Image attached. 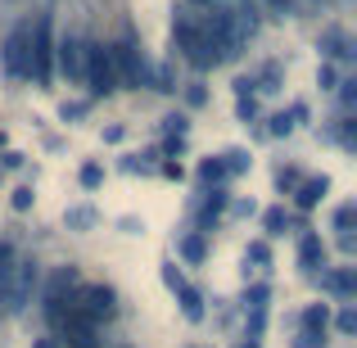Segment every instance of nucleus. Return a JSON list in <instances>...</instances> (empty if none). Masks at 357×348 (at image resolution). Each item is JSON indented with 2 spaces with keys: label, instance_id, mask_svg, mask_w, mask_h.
Wrapping results in <instances>:
<instances>
[{
  "label": "nucleus",
  "instance_id": "9d476101",
  "mask_svg": "<svg viewBox=\"0 0 357 348\" xmlns=\"http://www.w3.org/2000/svg\"><path fill=\"white\" fill-rule=\"evenodd\" d=\"M312 280H317V289H321V294L340 298V303H349L353 289H357V271L349 267V262H344V267H321Z\"/></svg>",
  "mask_w": 357,
  "mask_h": 348
},
{
  "label": "nucleus",
  "instance_id": "7c9ffc66",
  "mask_svg": "<svg viewBox=\"0 0 357 348\" xmlns=\"http://www.w3.org/2000/svg\"><path fill=\"white\" fill-rule=\"evenodd\" d=\"M14 267H18V253H14V244H9V240H0V285H9Z\"/></svg>",
  "mask_w": 357,
  "mask_h": 348
},
{
  "label": "nucleus",
  "instance_id": "393cba45",
  "mask_svg": "<svg viewBox=\"0 0 357 348\" xmlns=\"http://www.w3.org/2000/svg\"><path fill=\"white\" fill-rule=\"evenodd\" d=\"M158 276H163V285L172 289V294H176V289H185V285H190V280H185V271L176 267V258H163V267H158Z\"/></svg>",
  "mask_w": 357,
  "mask_h": 348
},
{
  "label": "nucleus",
  "instance_id": "9b49d317",
  "mask_svg": "<svg viewBox=\"0 0 357 348\" xmlns=\"http://www.w3.org/2000/svg\"><path fill=\"white\" fill-rule=\"evenodd\" d=\"M298 267H303L307 276H317L321 267H331V244H326L317 231H303V235H298Z\"/></svg>",
  "mask_w": 357,
  "mask_h": 348
},
{
  "label": "nucleus",
  "instance_id": "864d4df0",
  "mask_svg": "<svg viewBox=\"0 0 357 348\" xmlns=\"http://www.w3.org/2000/svg\"><path fill=\"white\" fill-rule=\"evenodd\" d=\"M0 176H5V172H0Z\"/></svg>",
  "mask_w": 357,
  "mask_h": 348
},
{
  "label": "nucleus",
  "instance_id": "cd10ccee",
  "mask_svg": "<svg viewBox=\"0 0 357 348\" xmlns=\"http://www.w3.org/2000/svg\"><path fill=\"white\" fill-rule=\"evenodd\" d=\"M163 131H167L172 140H185V131H190V114H185V109L167 114V118H163Z\"/></svg>",
  "mask_w": 357,
  "mask_h": 348
},
{
  "label": "nucleus",
  "instance_id": "bb28decb",
  "mask_svg": "<svg viewBox=\"0 0 357 348\" xmlns=\"http://www.w3.org/2000/svg\"><path fill=\"white\" fill-rule=\"evenodd\" d=\"M331 321H335V331H340V335H357V308L353 303H340V312H331Z\"/></svg>",
  "mask_w": 357,
  "mask_h": 348
},
{
  "label": "nucleus",
  "instance_id": "4c0bfd02",
  "mask_svg": "<svg viewBox=\"0 0 357 348\" xmlns=\"http://www.w3.org/2000/svg\"><path fill=\"white\" fill-rule=\"evenodd\" d=\"M317 86H321V91H335V86H340V68L321 59V68H317Z\"/></svg>",
  "mask_w": 357,
  "mask_h": 348
},
{
  "label": "nucleus",
  "instance_id": "1a4fd4ad",
  "mask_svg": "<svg viewBox=\"0 0 357 348\" xmlns=\"http://www.w3.org/2000/svg\"><path fill=\"white\" fill-rule=\"evenodd\" d=\"M0 63H5V73L14 82H27V77H32V63H27V23L14 27V32L0 41Z\"/></svg>",
  "mask_w": 357,
  "mask_h": 348
},
{
  "label": "nucleus",
  "instance_id": "603ef678",
  "mask_svg": "<svg viewBox=\"0 0 357 348\" xmlns=\"http://www.w3.org/2000/svg\"><path fill=\"white\" fill-rule=\"evenodd\" d=\"M185 5H208V0H185Z\"/></svg>",
  "mask_w": 357,
  "mask_h": 348
},
{
  "label": "nucleus",
  "instance_id": "dca6fc26",
  "mask_svg": "<svg viewBox=\"0 0 357 348\" xmlns=\"http://www.w3.org/2000/svg\"><path fill=\"white\" fill-rule=\"evenodd\" d=\"M176 298H181V317H185V321H190V326H199L204 317H208V303H204V294H199V289H195V285L176 289Z\"/></svg>",
  "mask_w": 357,
  "mask_h": 348
},
{
  "label": "nucleus",
  "instance_id": "37998d69",
  "mask_svg": "<svg viewBox=\"0 0 357 348\" xmlns=\"http://www.w3.org/2000/svg\"><path fill=\"white\" fill-rule=\"evenodd\" d=\"M285 114H289V118H294V127H298V122H307V118H312V109H307V105H303V100H294V105H289V109H285Z\"/></svg>",
  "mask_w": 357,
  "mask_h": 348
},
{
  "label": "nucleus",
  "instance_id": "4468645a",
  "mask_svg": "<svg viewBox=\"0 0 357 348\" xmlns=\"http://www.w3.org/2000/svg\"><path fill=\"white\" fill-rule=\"evenodd\" d=\"M317 50L326 54V63H331V59H349V54H353V41H349V32H344V27H326V32L317 36Z\"/></svg>",
  "mask_w": 357,
  "mask_h": 348
},
{
  "label": "nucleus",
  "instance_id": "423d86ee",
  "mask_svg": "<svg viewBox=\"0 0 357 348\" xmlns=\"http://www.w3.org/2000/svg\"><path fill=\"white\" fill-rule=\"evenodd\" d=\"M36 294H41V262L18 258L14 276H9V289H5V312H9V317L27 312V303H32Z\"/></svg>",
  "mask_w": 357,
  "mask_h": 348
},
{
  "label": "nucleus",
  "instance_id": "f257e3e1",
  "mask_svg": "<svg viewBox=\"0 0 357 348\" xmlns=\"http://www.w3.org/2000/svg\"><path fill=\"white\" fill-rule=\"evenodd\" d=\"M63 308L77 312L86 326H96V331H100L105 321H114V317H118V289L105 285V280H82V285L63 298Z\"/></svg>",
  "mask_w": 357,
  "mask_h": 348
},
{
  "label": "nucleus",
  "instance_id": "f3484780",
  "mask_svg": "<svg viewBox=\"0 0 357 348\" xmlns=\"http://www.w3.org/2000/svg\"><path fill=\"white\" fill-rule=\"evenodd\" d=\"M195 172H199V181L208 186V190H218V186H227V181H231V176H227V167H222V158H218V154L199 158V167H195Z\"/></svg>",
  "mask_w": 357,
  "mask_h": 348
},
{
  "label": "nucleus",
  "instance_id": "a19ab883",
  "mask_svg": "<svg viewBox=\"0 0 357 348\" xmlns=\"http://www.w3.org/2000/svg\"><path fill=\"white\" fill-rule=\"evenodd\" d=\"M23 163H27L23 149H5V154H0V172H14V167H23Z\"/></svg>",
  "mask_w": 357,
  "mask_h": 348
},
{
  "label": "nucleus",
  "instance_id": "aec40b11",
  "mask_svg": "<svg viewBox=\"0 0 357 348\" xmlns=\"http://www.w3.org/2000/svg\"><path fill=\"white\" fill-rule=\"evenodd\" d=\"M176 253H181L190 267H199L204 258H208V240L204 235H181V244H176Z\"/></svg>",
  "mask_w": 357,
  "mask_h": 348
},
{
  "label": "nucleus",
  "instance_id": "39448f33",
  "mask_svg": "<svg viewBox=\"0 0 357 348\" xmlns=\"http://www.w3.org/2000/svg\"><path fill=\"white\" fill-rule=\"evenodd\" d=\"M82 86L91 91V100H105L118 91V73H114V54L105 41H86V73H82Z\"/></svg>",
  "mask_w": 357,
  "mask_h": 348
},
{
  "label": "nucleus",
  "instance_id": "8fccbe9b",
  "mask_svg": "<svg viewBox=\"0 0 357 348\" xmlns=\"http://www.w3.org/2000/svg\"><path fill=\"white\" fill-rule=\"evenodd\" d=\"M267 5H271V9H289V5H294V0H267Z\"/></svg>",
  "mask_w": 357,
  "mask_h": 348
},
{
  "label": "nucleus",
  "instance_id": "72a5a7b5",
  "mask_svg": "<svg viewBox=\"0 0 357 348\" xmlns=\"http://www.w3.org/2000/svg\"><path fill=\"white\" fill-rule=\"evenodd\" d=\"M353 222H357V204H340V209H335V231L353 235Z\"/></svg>",
  "mask_w": 357,
  "mask_h": 348
},
{
  "label": "nucleus",
  "instance_id": "de8ad7c7",
  "mask_svg": "<svg viewBox=\"0 0 357 348\" xmlns=\"http://www.w3.org/2000/svg\"><path fill=\"white\" fill-rule=\"evenodd\" d=\"M122 136H127V127H122V122H114V127H105V145H118Z\"/></svg>",
  "mask_w": 357,
  "mask_h": 348
},
{
  "label": "nucleus",
  "instance_id": "412c9836",
  "mask_svg": "<svg viewBox=\"0 0 357 348\" xmlns=\"http://www.w3.org/2000/svg\"><path fill=\"white\" fill-rule=\"evenodd\" d=\"M253 267H271V244L267 240H249V249H244V280H249Z\"/></svg>",
  "mask_w": 357,
  "mask_h": 348
},
{
  "label": "nucleus",
  "instance_id": "20e7f679",
  "mask_svg": "<svg viewBox=\"0 0 357 348\" xmlns=\"http://www.w3.org/2000/svg\"><path fill=\"white\" fill-rule=\"evenodd\" d=\"M109 54H114L118 91H122V86L140 91V86H149V82H154V59H149V54L140 50V41H136V36H122L118 45H109Z\"/></svg>",
  "mask_w": 357,
  "mask_h": 348
},
{
  "label": "nucleus",
  "instance_id": "09e8293b",
  "mask_svg": "<svg viewBox=\"0 0 357 348\" xmlns=\"http://www.w3.org/2000/svg\"><path fill=\"white\" fill-rule=\"evenodd\" d=\"M32 348H63V344L54 340V335H41V340H32Z\"/></svg>",
  "mask_w": 357,
  "mask_h": 348
},
{
  "label": "nucleus",
  "instance_id": "0eeeda50",
  "mask_svg": "<svg viewBox=\"0 0 357 348\" xmlns=\"http://www.w3.org/2000/svg\"><path fill=\"white\" fill-rule=\"evenodd\" d=\"M54 73L73 86H82V73H86V36H59L54 41Z\"/></svg>",
  "mask_w": 357,
  "mask_h": 348
},
{
  "label": "nucleus",
  "instance_id": "2eb2a0df",
  "mask_svg": "<svg viewBox=\"0 0 357 348\" xmlns=\"http://www.w3.org/2000/svg\"><path fill=\"white\" fill-rule=\"evenodd\" d=\"M298 331L303 335H326L331 331V303H307L298 312Z\"/></svg>",
  "mask_w": 357,
  "mask_h": 348
},
{
  "label": "nucleus",
  "instance_id": "a211bd4d",
  "mask_svg": "<svg viewBox=\"0 0 357 348\" xmlns=\"http://www.w3.org/2000/svg\"><path fill=\"white\" fill-rule=\"evenodd\" d=\"M222 167H227V176H240V172H249V167H253V154H249V149H244V145H231V149H222Z\"/></svg>",
  "mask_w": 357,
  "mask_h": 348
},
{
  "label": "nucleus",
  "instance_id": "5701e85b",
  "mask_svg": "<svg viewBox=\"0 0 357 348\" xmlns=\"http://www.w3.org/2000/svg\"><path fill=\"white\" fill-rule=\"evenodd\" d=\"M335 96H340V118H353V109H357V77H340Z\"/></svg>",
  "mask_w": 357,
  "mask_h": 348
},
{
  "label": "nucleus",
  "instance_id": "a18cd8bd",
  "mask_svg": "<svg viewBox=\"0 0 357 348\" xmlns=\"http://www.w3.org/2000/svg\"><path fill=\"white\" fill-rule=\"evenodd\" d=\"M158 172H163L167 181H185V167L181 163H158Z\"/></svg>",
  "mask_w": 357,
  "mask_h": 348
},
{
  "label": "nucleus",
  "instance_id": "49530a36",
  "mask_svg": "<svg viewBox=\"0 0 357 348\" xmlns=\"http://www.w3.org/2000/svg\"><path fill=\"white\" fill-rule=\"evenodd\" d=\"M253 91H258V86H253V77H236V100H249Z\"/></svg>",
  "mask_w": 357,
  "mask_h": 348
},
{
  "label": "nucleus",
  "instance_id": "79ce46f5",
  "mask_svg": "<svg viewBox=\"0 0 357 348\" xmlns=\"http://www.w3.org/2000/svg\"><path fill=\"white\" fill-rule=\"evenodd\" d=\"M227 209L236 213V218H258V204H253V199H231Z\"/></svg>",
  "mask_w": 357,
  "mask_h": 348
},
{
  "label": "nucleus",
  "instance_id": "c03bdc74",
  "mask_svg": "<svg viewBox=\"0 0 357 348\" xmlns=\"http://www.w3.org/2000/svg\"><path fill=\"white\" fill-rule=\"evenodd\" d=\"M294 348H326V335H303V331H298Z\"/></svg>",
  "mask_w": 357,
  "mask_h": 348
},
{
  "label": "nucleus",
  "instance_id": "58836bf2",
  "mask_svg": "<svg viewBox=\"0 0 357 348\" xmlns=\"http://www.w3.org/2000/svg\"><path fill=\"white\" fill-rule=\"evenodd\" d=\"M9 204H14V213H27L36 204V190H32V186H18V190L9 195Z\"/></svg>",
  "mask_w": 357,
  "mask_h": 348
},
{
  "label": "nucleus",
  "instance_id": "6e6552de",
  "mask_svg": "<svg viewBox=\"0 0 357 348\" xmlns=\"http://www.w3.org/2000/svg\"><path fill=\"white\" fill-rule=\"evenodd\" d=\"M77 285H82L77 267H54L50 276L41 280V294H36V298H41V312H45V317H50V312H59V308H63V298H68Z\"/></svg>",
  "mask_w": 357,
  "mask_h": 348
},
{
  "label": "nucleus",
  "instance_id": "473e14b6",
  "mask_svg": "<svg viewBox=\"0 0 357 348\" xmlns=\"http://www.w3.org/2000/svg\"><path fill=\"white\" fill-rule=\"evenodd\" d=\"M86 114H91V100H63V105H59V118L63 122H82Z\"/></svg>",
  "mask_w": 357,
  "mask_h": 348
},
{
  "label": "nucleus",
  "instance_id": "ddd939ff",
  "mask_svg": "<svg viewBox=\"0 0 357 348\" xmlns=\"http://www.w3.org/2000/svg\"><path fill=\"white\" fill-rule=\"evenodd\" d=\"M262 231H267V240H276V235H285V231H307V222L294 218V213H285V209H262Z\"/></svg>",
  "mask_w": 357,
  "mask_h": 348
},
{
  "label": "nucleus",
  "instance_id": "a878e982",
  "mask_svg": "<svg viewBox=\"0 0 357 348\" xmlns=\"http://www.w3.org/2000/svg\"><path fill=\"white\" fill-rule=\"evenodd\" d=\"M149 91H163V96H172V91H176L172 63H154V82H149Z\"/></svg>",
  "mask_w": 357,
  "mask_h": 348
},
{
  "label": "nucleus",
  "instance_id": "c756f323",
  "mask_svg": "<svg viewBox=\"0 0 357 348\" xmlns=\"http://www.w3.org/2000/svg\"><path fill=\"white\" fill-rule=\"evenodd\" d=\"M289 131H294V118H289L285 109H280V114H271V118H267L262 136H276V140H280V136H289Z\"/></svg>",
  "mask_w": 357,
  "mask_h": 348
},
{
  "label": "nucleus",
  "instance_id": "7ed1b4c3",
  "mask_svg": "<svg viewBox=\"0 0 357 348\" xmlns=\"http://www.w3.org/2000/svg\"><path fill=\"white\" fill-rule=\"evenodd\" d=\"M27 63H32V86H50L54 82V27L50 14H36L27 23Z\"/></svg>",
  "mask_w": 357,
  "mask_h": 348
},
{
  "label": "nucleus",
  "instance_id": "4be33fe9",
  "mask_svg": "<svg viewBox=\"0 0 357 348\" xmlns=\"http://www.w3.org/2000/svg\"><path fill=\"white\" fill-rule=\"evenodd\" d=\"M267 303H271V285H262V280L244 285V312H267Z\"/></svg>",
  "mask_w": 357,
  "mask_h": 348
},
{
  "label": "nucleus",
  "instance_id": "e433bc0d",
  "mask_svg": "<svg viewBox=\"0 0 357 348\" xmlns=\"http://www.w3.org/2000/svg\"><path fill=\"white\" fill-rule=\"evenodd\" d=\"M236 118L244 122V127H249V122H262V109H258V100H236Z\"/></svg>",
  "mask_w": 357,
  "mask_h": 348
},
{
  "label": "nucleus",
  "instance_id": "3c124183",
  "mask_svg": "<svg viewBox=\"0 0 357 348\" xmlns=\"http://www.w3.org/2000/svg\"><path fill=\"white\" fill-rule=\"evenodd\" d=\"M240 348H262V340H240Z\"/></svg>",
  "mask_w": 357,
  "mask_h": 348
},
{
  "label": "nucleus",
  "instance_id": "f704fd0d",
  "mask_svg": "<svg viewBox=\"0 0 357 348\" xmlns=\"http://www.w3.org/2000/svg\"><path fill=\"white\" fill-rule=\"evenodd\" d=\"M298 181H303V172H298V167H280V172H276V190L280 195H294Z\"/></svg>",
  "mask_w": 357,
  "mask_h": 348
},
{
  "label": "nucleus",
  "instance_id": "f03ea898",
  "mask_svg": "<svg viewBox=\"0 0 357 348\" xmlns=\"http://www.w3.org/2000/svg\"><path fill=\"white\" fill-rule=\"evenodd\" d=\"M172 45H176V54H181V59L190 63L195 73H208V68H218V63H222L218 45H213L208 36L199 32L195 14H176V23H172Z\"/></svg>",
  "mask_w": 357,
  "mask_h": 348
},
{
  "label": "nucleus",
  "instance_id": "2f4dec72",
  "mask_svg": "<svg viewBox=\"0 0 357 348\" xmlns=\"http://www.w3.org/2000/svg\"><path fill=\"white\" fill-rule=\"evenodd\" d=\"M253 86H258L262 96H271V91H280V63H267V68H262V77H253Z\"/></svg>",
  "mask_w": 357,
  "mask_h": 348
},
{
  "label": "nucleus",
  "instance_id": "c85d7f7f",
  "mask_svg": "<svg viewBox=\"0 0 357 348\" xmlns=\"http://www.w3.org/2000/svg\"><path fill=\"white\" fill-rule=\"evenodd\" d=\"M181 96H185V109H204V105H208V86H204L199 77H195V82H185V86H181Z\"/></svg>",
  "mask_w": 357,
  "mask_h": 348
},
{
  "label": "nucleus",
  "instance_id": "c9c22d12",
  "mask_svg": "<svg viewBox=\"0 0 357 348\" xmlns=\"http://www.w3.org/2000/svg\"><path fill=\"white\" fill-rule=\"evenodd\" d=\"M267 331V312H244V340H262Z\"/></svg>",
  "mask_w": 357,
  "mask_h": 348
},
{
  "label": "nucleus",
  "instance_id": "ea45409f",
  "mask_svg": "<svg viewBox=\"0 0 357 348\" xmlns=\"http://www.w3.org/2000/svg\"><path fill=\"white\" fill-rule=\"evenodd\" d=\"M118 231H122V235H145V218H136V213H122V218H118Z\"/></svg>",
  "mask_w": 357,
  "mask_h": 348
},
{
  "label": "nucleus",
  "instance_id": "b1692460",
  "mask_svg": "<svg viewBox=\"0 0 357 348\" xmlns=\"http://www.w3.org/2000/svg\"><path fill=\"white\" fill-rule=\"evenodd\" d=\"M77 186H82V190H100V186H105V163H96V158L82 163L77 167Z\"/></svg>",
  "mask_w": 357,
  "mask_h": 348
},
{
  "label": "nucleus",
  "instance_id": "6ab92c4d",
  "mask_svg": "<svg viewBox=\"0 0 357 348\" xmlns=\"http://www.w3.org/2000/svg\"><path fill=\"white\" fill-rule=\"evenodd\" d=\"M100 222V213L91 209V204H77V209H63V227L68 231H91Z\"/></svg>",
  "mask_w": 357,
  "mask_h": 348
},
{
  "label": "nucleus",
  "instance_id": "f8f14e48",
  "mask_svg": "<svg viewBox=\"0 0 357 348\" xmlns=\"http://www.w3.org/2000/svg\"><path fill=\"white\" fill-rule=\"evenodd\" d=\"M326 195H331V176H303V181H298V190H294V209H317V204L326 199Z\"/></svg>",
  "mask_w": 357,
  "mask_h": 348
}]
</instances>
